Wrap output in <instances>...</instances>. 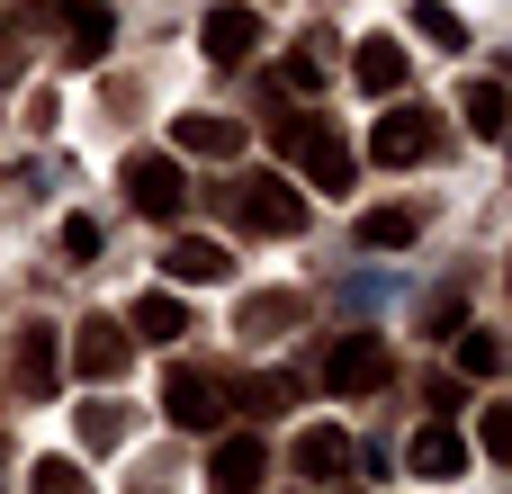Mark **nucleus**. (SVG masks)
<instances>
[{
  "label": "nucleus",
  "mask_w": 512,
  "mask_h": 494,
  "mask_svg": "<svg viewBox=\"0 0 512 494\" xmlns=\"http://www.w3.org/2000/svg\"><path fill=\"white\" fill-rule=\"evenodd\" d=\"M405 468H414V477H432V486H450V477H468V441H459V423H450V414H432V423L414 432V450H405Z\"/></svg>",
  "instance_id": "nucleus-11"
},
{
  "label": "nucleus",
  "mask_w": 512,
  "mask_h": 494,
  "mask_svg": "<svg viewBox=\"0 0 512 494\" xmlns=\"http://www.w3.org/2000/svg\"><path fill=\"white\" fill-rule=\"evenodd\" d=\"M279 81H288V90H324V54H315V36H306V45L279 63Z\"/></svg>",
  "instance_id": "nucleus-27"
},
{
  "label": "nucleus",
  "mask_w": 512,
  "mask_h": 494,
  "mask_svg": "<svg viewBox=\"0 0 512 494\" xmlns=\"http://www.w3.org/2000/svg\"><path fill=\"white\" fill-rule=\"evenodd\" d=\"M126 494H162V477H135V486H126Z\"/></svg>",
  "instance_id": "nucleus-31"
},
{
  "label": "nucleus",
  "mask_w": 512,
  "mask_h": 494,
  "mask_svg": "<svg viewBox=\"0 0 512 494\" xmlns=\"http://www.w3.org/2000/svg\"><path fill=\"white\" fill-rule=\"evenodd\" d=\"M126 333H135V342H180V333H189V306H180L171 288H144L135 315H126Z\"/></svg>",
  "instance_id": "nucleus-16"
},
{
  "label": "nucleus",
  "mask_w": 512,
  "mask_h": 494,
  "mask_svg": "<svg viewBox=\"0 0 512 494\" xmlns=\"http://www.w3.org/2000/svg\"><path fill=\"white\" fill-rule=\"evenodd\" d=\"M261 477H270L261 432H225V441L207 450V494H261Z\"/></svg>",
  "instance_id": "nucleus-9"
},
{
  "label": "nucleus",
  "mask_w": 512,
  "mask_h": 494,
  "mask_svg": "<svg viewBox=\"0 0 512 494\" xmlns=\"http://www.w3.org/2000/svg\"><path fill=\"white\" fill-rule=\"evenodd\" d=\"M126 441V405H81V450H117Z\"/></svg>",
  "instance_id": "nucleus-25"
},
{
  "label": "nucleus",
  "mask_w": 512,
  "mask_h": 494,
  "mask_svg": "<svg viewBox=\"0 0 512 494\" xmlns=\"http://www.w3.org/2000/svg\"><path fill=\"white\" fill-rule=\"evenodd\" d=\"M225 405H243L252 423H270V414H288V405H297V378H288V369H252V378H234V387H225Z\"/></svg>",
  "instance_id": "nucleus-14"
},
{
  "label": "nucleus",
  "mask_w": 512,
  "mask_h": 494,
  "mask_svg": "<svg viewBox=\"0 0 512 494\" xmlns=\"http://www.w3.org/2000/svg\"><path fill=\"white\" fill-rule=\"evenodd\" d=\"M297 477H306V486H342V477H351V432H333V423L297 432Z\"/></svg>",
  "instance_id": "nucleus-12"
},
{
  "label": "nucleus",
  "mask_w": 512,
  "mask_h": 494,
  "mask_svg": "<svg viewBox=\"0 0 512 494\" xmlns=\"http://www.w3.org/2000/svg\"><path fill=\"white\" fill-rule=\"evenodd\" d=\"M270 144H279L288 162H306L315 189H351V135H342L333 117H270Z\"/></svg>",
  "instance_id": "nucleus-2"
},
{
  "label": "nucleus",
  "mask_w": 512,
  "mask_h": 494,
  "mask_svg": "<svg viewBox=\"0 0 512 494\" xmlns=\"http://www.w3.org/2000/svg\"><path fill=\"white\" fill-rule=\"evenodd\" d=\"M252 45H261V9L216 0V9H207V27H198V54H207V63H252Z\"/></svg>",
  "instance_id": "nucleus-10"
},
{
  "label": "nucleus",
  "mask_w": 512,
  "mask_h": 494,
  "mask_svg": "<svg viewBox=\"0 0 512 494\" xmlns=\"http://www.w3.org/2000/svg\"><path fill=\"white\" fill-rule=\"evenodd\" d=\"M63 63H99L108 54V36H117V18H108V0H72V18H63Z\"/></svg>",
  "instance_id": "nucleus-15"
},
{
  "label": "nucleus",
  "mask_w": 512,
  "mask_h": 494,
  "mask_svg": "<svg viewBox=\"0 0 512 494\" xmlns=\"http://www.w3.org/2000/svg\"><path fill=\"white\" fill-rule=\"evenodd\" d=\"M234 324H243L252 342H270V333H288V324H297V297H288V288H261V297H243V315H234Z\"/></svg>",
  "instance_id": "nucleus-21"
},
{
  "label": "nucleus",
  "mask_w": 512,
  "mask_h": 494,
  "mask_svg": "<svg viewBox=\"0 0 512 494\" xmlns=\"http://www.w3.org/2000/svg\"><path fill=\"white\" fill-rule=\"evenodd\" d=\"M0 459H9V441H0Z\"/></svg>",
  "instance_id": "nucleus-32"
},
{
  "label": "nucleus",
  "mask_w": 512,
  "mask_h": 494,
  "mask_svg": "<svg viewBox=\"0 0 512 494\" xmlns=\"http://www.w3.org/2000/svg\"><path fill=\"white\" fill-rule=\"evenodd\" d=\"M459 324H468V297H459V288H441V297H423V333H432V342H450Z\"/></svg>",
  "instance_id": "nucleus-26"
},
{
  "label": "nucleus",
  "mask_w": 512,
  "mask_h": 494,
  "mask_svg": "<svg viewBox=\"0 0 512 494\" xmlns=\"http://www.w3.org/2000/svg\"><path fill=\"white\" fill-rule=\"evenodd\" d=\"M216 198H225V216H234L243 234H297V225H306V198H297L288 171H243V180H225Z\"/></svg>",
  "instance_id": "nucleus-1"
},
{
  "label": "nucleus",
  "mask_w": 512,
  "mask_h": 494,
  "mask_svg": "<svg viewBox=\"0 0 512 494\" xmlns=\"http://www.w3.org/2000/svg\"><path fill=\"white\" fill-rule=\"evenodd\" d=\"M162 414H171L180 432H216V423H225V378L198 369V360H180L171 387H162Z\"/></svg>",
  "instance_id": "nucleus-7"
},
{
  "label": "nucleus",
  "mask_w": 512,
  "mask_h": 494,
  "mask_svg": "<svg viewBox=\"0 0 512 494\" xmlns=\"http://www.w3.org/2000/svg\"><path fill=\"white\" fill-rule=\"evenodd\" d=\"M36 9H45V0H36Z\"/></svg>",
  "instance_id": "nucleus-33"
},
{
  "label": "nucleus",
  "mask_w": 512,
  "mask_h": 494,
  "mask_svg": "<svg viewBox=\"0 0 512 494\" xmlns=\"http://www.w3.org/2000/svg\"><path fill=\"white\" fill-rule=\"evenodd\" d=\"M414 234H423L414 207H369V216H360V252H405Z\"/></svg>",
  "instance_id": "nucleus-19"
},
{
  "label": "nucleus",
  "mask_w": 512,
  "mask_h": 494,
  "mask_svg": "<svg viewBox=\"0 0 512 494\" xmlns=\"http://www.w3.org/2000/svg\"><path fill=\"white\" fill-rule=\"evenodd\" d=\"M27 494H90V477H81V459H36Z\"/></svg>",
  "instance_id": "nucleus-24"
},
{
  "label": "nucleus",
  "mask_w": 512,
  "mask_h": 494,
  "mask_svg": "<svg viewBox=\"0 0 512 494\" xmlns=\"http://www.w3.org/2000/svg\"><path fill=\"white\" fill-rule=\"evenodd\" d=\"M63 252L90 261V252H99V225H90V216H63Z\"/></svg>",
  "instance_id": "nucleus-29"
},
{
  "label": "nucleus",
  "mask_w": 512,
  "mask_h": 494,
  "mask_svg": "<svg viewBox=\"0 0 512 494\" xmlns=\"http://www.w3.org/2000/svg\"><path fill=\"white\" fill-rule=\"evenodd\" d=\"M126 360H135V333L117 324V315H81V333H72V369L81 378H126Z\"/></svg>",
  "instance_id": "nucleus-8"
},
{
  "label": "nucleus",
  "mask_w": 512,
  "mask_h": 494,
  "mask_svg": "<svg viewBox=\"0 0 512 494\" xmlns=\"http://www.w3.org/2000/svg\"><path fill=\"white\" fill-rule=\"evenodd\" d=\"M387 378H396V360H387L378 333H342V342L324 351V387H333V396H378Z\"/></svg>",
  "instance_id": "nucleus-5"
},
{
  "label": "nucleus",
  "mask_w": 512,
  "mask_h": 494,
  "mask_svg": "<svg viewBox=\"0 0 512 494\" xmlns=\"http://www.w3.org/2000/svg\"><path fill=\"white\" fill-rule=\"evenodd\" d=\"M18 81V36H9V18H0V90Z\"/></svg>",
  "instance_id": "nucleus-30"
},
{
  "label": "nucleus",
  "mask_w": 512,
  "mask_h": 494,
  "mask_svg": "<svg viewBox=\"0 0 512 494\" xmlns=\"http://www.w3.org/2000/svg\"><path fill=\"white\" fill-rule=\"evenodd\" d=\"M9 387H18L27 405H45V396L63 387V333H54V324H18V342H9Z\"/></svg>",
  "instance_id": "nucleus-4"
},
{
  "label": "nucleus",
  "mask_w": 512,
  "mask_h": 494,
  "mask_svg": "<svg viewBox=\"0 0 512 494\" xmlns=\"http://www.w3.org/2000/svg\"><path fill=\"white\" fill-rule=\"evenodd\" d=\"M162 270H171L180 288H207V279H225V243H207V234H180Z\"/></svg>",
  "instance_id": "nucleus-18"
},
{
  "label": "nucleus",
  "mask_w": 512,
  "mask_h": 494,
  "mask_svg": "<svg viewBox=\"0 0 512 494\" xmlns=\"http://www.w3.org/2000/svg\"><path fill=\"white\" fill-rule=\"evenodd\" d=\"M450 342H459V378H477V387H486V378H504V333H486V324H459Z\"/></svg>",
  "instance_id": "nucleus-20"
},
{
  "label": "nucleus",
  "mask_w": 512,
  "mask_h": 494,
  "mask_svg": "<svg viewBox=\"0 0 512 494\" xmlns=\"http://www.w3.org/2000/svg\"><path fill=\"white\" fill-rule=\"evenodd\" d=\"M414 36H432L441 54H459V45H468V18H459V9H441V0H414Z\"/></svg>",
  "instance_id": "nucleus-23"
},
{
  "label": "nucleus",
  "mask_w": 512,
  "mask_h": 494,
  "mask_svg": "<svg viewBox=\"0 0 512 494\" xmlns=\"http://www.w3.org/2000/svg\"><path fill=\"white\" fill-rule=\"evenodd\" d=\"M432 144H441V117H432V108H396V117L369 126V162H378V171H414Z\"/></svg>",
  "instance_id": "nucleus-6"
},
{
  "label": "nucleus",
  "mask_w": 512,
  "mask_h": 494,
  "mask_svg": "<svg viewBox=\"0 0 512 494\" xmlns=\"http://www.w3.org/2000/svg\"><path fill=\"white\" fill-rule=\"evenodd\" d=\"M351 72H360V90H405V45L396 36H360V54H351Z\"/></svg>",
  "instance_id": "nucleus-17"
},
{
  "label": "nucleus",
  "mask_w": 512,
  "mask_h": 494,
  "mask_svg": "<svg viewBox=\"0 0 512 494\" xmlns=\"http://www.w3.org/2000/svg\"><path fill=\"white\" fill-rule=\"evenodd\" d=\"M477 441H486V459H512V405H486Z\"/></svg>",
  "instance_id": "nucleus-28"
},
{
  "label": "nucleus",
  "mask_w": 512,
  "mask_h": 494,
  "mask_svg": "<svg viewBox=\"0 0 512 494\" xmlns=\"http://www.w3.org/2000/svg\"><path fill=\"white\" fill-rule=\"evenodd\" d=\"M117 189H126V207H135V216H153V225H180V216H189V180H180V162H171V153H126Z\"/></svg>",
  "instance_id": "nucleus-3"
},
{
  "label": "nucleus",
  "mask_w": 512,
  "mask_h": 494,
  "mask_svg": "<svg viewBox=\"0 0 512 494\" xmlns=\"http://www.w3.org/2000/svg\"><path fill=\"white\" fill-rule=\"evenodd\" d=\"M504 81H468V99H459V117H468V135H486V144H495V135H504Z\"/></svg>",
  "instance_id": "nucleus-22"
},
{
  "label": "nucleus",
  "mask_w": 512,
  "mask_h": 494,
  "mask_svg": "<svg viewBox=\"0 0 512 494\" xmlns=\"http://www.w3.org/2000/svg\"><path fill=\"white\" fill-rule=\"evenodd\" d=\"M171 144H180V153H207V162H234V153H243V126L216 117V108H189V117L171 126Z\"/></svg>",
  "instance_id": "nucleus-13"
}]
</instances>
